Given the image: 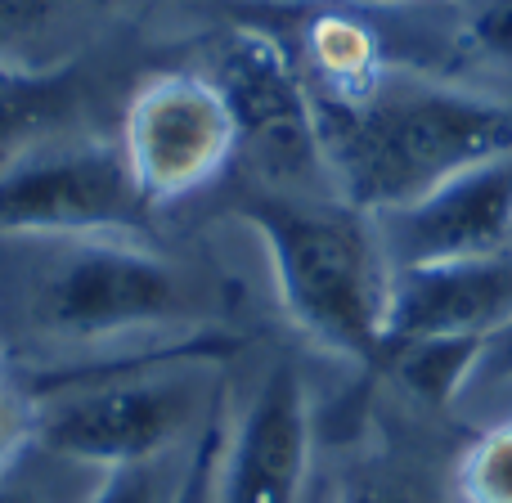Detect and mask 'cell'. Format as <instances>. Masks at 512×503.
<instances>
[{
	"instance_id": "44dd1931",
	"label": "cell",
	"mask_w": 512,
	"mask_h": 503,
	"mask_svg": "<svg viewBox=\"0 0 512 503\" xmlns=\"http://www.w3.org/2000/svg\"><path fill=\"white\" fill-rule=\"evenodd\" d=\"M0 503H54L50 490L41 486V481H27L23 472H5L0 477Z\"/></svg>"
},
{
	"instance_id": "8fae6325",
	"label": "cell",
	"mask_w": 512,
	"mask_h": 503,
	"mask_svg": "<svg viewBox=\"0 0 512 503\" xmlns=\"http://www.w3.org/2000/svg\"><path fill=\"white\" fill-rule=\"evenodd\" d=\"M95 99V72L86 59L45 68H0V167L59 131H77Z\"/></svg>"
},
{
	"instance_id": "ffe728a7",
	"label": "cell",
	"mask_w": 512,
	"mask_h": 503,
	"mask_svg": "<svg viewBox=\"0 0 512 503\" xmlns=\"http://www.w3.org/2000/svg\"><path fill=\"white\" fill-rule=\"evenodd\" d=\"M499 382H512V319L481 346L477 382H472V387H499Z\"/></svg>"
},
{
	"instance_id": "4fadbf2b",
	"label": "cell",
	"mask_w": 512,
	"mask_h": 503,
	"mask_svg": "<svg viewBox=\"0 0 512 503\" xmlns=\"http://www.w3.org/2000/svg\"><path fill=\"white\" fill-rule=\"evenodd\" d=\"M81 0H0V68H45L41 45Z\"/></svg>"
},
{
	"instance_id": "e0dca14e",
	"label": "cell",
	"mask_w": 512,
	"mask_h": 503,
	"mask_svg": "<svg viewBox=\"0 0 512 503\" xmlns=\"http://www.w3.org/2000/svg\"><path fill=\"white\" fill-rule=\"evenodd\" d=\"M36 450V400L18 378L0 373V477Z\"/></svg>"
},
{
	"instance_id": "52a82bcc",
	"label": "cell",
	"mask_w": 512,
	"mask_h": 503,
	"mask_svg": "<svg viewBox=\"0 0 512 503\" xmlns=\"http://www.w3.org/2000/svg\"><path fill=\"white\" fill-rule=\"evenodd\" d=\"M117 140L158 212L212 189L239 158L230 104L203 68H158L135 81Z\"/></svg>"
},
{
	"instance_id": "9a60e30c",
	"label": "cell",
	"mask_w": 512,
	"mask_h": 503,
	"mask_svg": "<svg viewBox=\"0 0 512 503\" xmlns=\"http://www.w3.org/2000/svg\"><path fill=\"white\" fill-rule=\"evenodd\" d=\"M454 45L468 59L512 72V0H472L459 18Z\"/></svg>"
},
{
	"instance_id": "5b68a950",
	"label": "cell",
	"mask_w": 512,
	"mask_h": 503,
	"mask_svg": "<svg viewBox=\"0 0 512 503\" xmlns=\"http://www.w3.org/2000/svg\"><path fill=\"white\" fill-rule=\"evenodd\" d=\"M122 140L59 131L0 167V239H153Z\"/></svg>"
},
{
	"instance_id": "7a4b0ae2",
	"label": "cell",
	"mask_w": 512,
	"mask_h": 503,
	"mask_svg": "<svg viewBox=\"0 0 512 503\" xmlns=\"http://www.w3.org/2000/svg\"><path fill=\"white\" fill-rule=\"evenodd\" d=\"M225 328L131 346V351L81 355L54 364L23 387L36 400V450L72 468L113 472L162 463L180 441H194L212 423L207 369L239 351Z\"/></svg>"
},
{
	"instance_id": "6da1fadb",
	"label": "cell",
	"mask_w": 512,
	"mask_h": 503,
	"mask_svg": "<svg viewBox=\"0 0 512 503\" xmlns=\"http://www.w3.org/2000/svg\"><path fill=\"white\" fill-rule=\"evenodd\" d=\"M328 189L369 216L512 153V99L387 63L342 95H315Z\"/></svg>"
},
{
	"instance_id": "9c48e42d",
	"label": "cell",
	"mask_w": 512,
	"mask_h": 503,
	"mask_svg": "<svg viewBox=\"0 0 512 503\" xmlns=\"http://www.w3.org/2000/svg\"><path fill=\"white\" fill-rule=\"evenodd\" d=\"M508 319H512V248L396 265V274H391L387 346L423 342V337L490 342Z\"/></svg>"
},
{
	"instance_id": "2e32d148",
	"label": "cell",
	"mask_w": 512,
	"mask_h": 503,
	"mask_svg": "<svg viewBox=\"0 0 512 503\" xmlns=\"http://www.w3.org/2000/svg\"><path fill=\"white\" fill-rule=\"evenodd\" d=\"M333 503H436L418 477L391 468V463H355L342 477Z\"/></svg>"
},
{
	"instance_id": "ac0fdd59",
	"label": "cell",
	"mask_w": 512,
	"mask_h": 503,
	"mask_svg": "<svg viewBox=\"0 0 512 503\" xmlns=\"http://www.w3.org/2000/svg\"><path fill=\"white\" fill-rule=\"evenodd\" d=\"M162 463H135V468L99 472L86 503H171L176 499V481L167 477Z\"/></svg>"
},
{
	"instance_id": "7402d4cb",
	"label": "cell",
	"mask_w": 512,
	"mask_h": 503,
	"mask_svg": "<svg viewBox=\"0 0 512 503\" xmlns=\"http://www.w3.org/2000/svg\"><path fill=\"white\" fill-rule=\"evenodd\" d=\"M382 5H396V0H382Z\"/></svg>"
},
{
	"instance_id": "8992f818",
	"label": "cell",
	"mask_w": 512,
	"mask_h": 503,
	"mask_svg": "<svg viewBox=\"0 0 512 503\" xmlns=\"http://www.w3.org/2000/svg\"><path fill=\"white\" fill-rule=\"evenodd\" d=\"M203 72L230 104L239 158L256 171V185L333 194L319 149L315 95L297 54L270 27H225L207 45Z\"/></svg>"
},
{
	"instance_id": "30bf717a",
	"label": "cell",
	"mask_w": 512,
	"mask_h": 503,
	"mask_svg": "<svg viewBox=\"0 0 512 503\" xmlns=\"http://www.w3.org/2000/svg\"><path fill=\"white\" fill-rule=\"evenodd\" d=\"M378 230L391 265L512 248V153L445 180L418 203L378 216Z\"/></svg>"
},
{
	"instance_id": "3957f363",
	"label": "cell",
	"mask_w": 512,
	"mask_h": 503,
	"mask_svg": "<svg viewBox=\"0 0 512 503\" xmlns=\"http://www.w3.org/2000/svg\"><path fill=\"white\" fill-rule=\"evenodd\" d=\"M234 216L261 243L283 315L319 351L351 364H382L391 265L378 216L337 194L252 185Z\"/></svg>"
},
{
	"instance_id": "d6986e66",
	"label": "cell",
	"mask_w": 512,
	"mask_h": 503,
	"mask_svg": "<svg viewBox=\"0 0 512 503\" xmlns=\"http://www.w3.org/2000/svg\"><path fill=\"white\" fill-rule=\"evenodd\" d=\"M221 409L212 414V423L189 441V463L176 481V499L171 503H212V477H216V454H221Z\"/></svg>"
},
{
	"instance_id": "ba28073f",
	"label": "cell",
	"mask_w": 512,
	"mask_h": 503,
	"mask_svg": "<svg viewBox=\"0 0 512 503\" xmlns=\"http://www.w3.org/2000/svg\"><path fill=\"white\" fill-rule=\"evenodd\" d=\"M315 418L292 364H270L248 405L221 432L212 503H310Z\"/></svg>"
},
{
	"instance_id": "5bb4252c",
	"label": "cell",
	"mask_w": 512,
	"mask_h": 503,
	"mask_svg": "<svg viewBox=\"0 0 512 503\" xmlns=\"http://www.w3.org/2000/svg\"><path fill=\"white\" fill-rule=\"evenodd\" d=\"M454 490L463 503H512V418L463 450Z\"/></svg>"
},
{
	"instance_id": "277c9868",
	"label": "cell",
	"mask_w": 512,
	"mask_h": 503,
	"mask_svg": "<svg viewBox=\"0 0 512 503\" xmlns=\"http://www.w3.org/2000/svg\"><path fill=\"white\" fill-rule=\"evenodd\" d=\"M27 328L72 351H131L198 333L203 283L153 239H5Z\"/></svg>"
},
{
	"instance_id": "7c38bea8",
	"label": "cell",
	"mask_w": 512,
	"mask_h": 503,
	"mask_svg": "<svg viewBox=\"0 0 512 503\" xmlns=\"http://www.w3.org/2000/svg\"><path fill=\"white\" fill-rule=\"evenodd\" d=\"M486 342H468V337H423V342H400L382 351V364L414 391L423 405L445 409L472 391L477 382V360Z\"/></svg>"
}]
</instances>
